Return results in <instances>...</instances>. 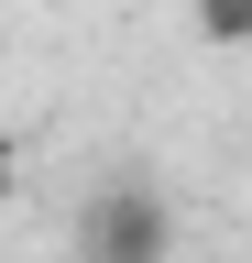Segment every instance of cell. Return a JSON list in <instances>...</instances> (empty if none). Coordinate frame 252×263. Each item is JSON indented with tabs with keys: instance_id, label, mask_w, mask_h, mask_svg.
<instances>
[{
	"instance_id": "1",
	"label": "cell",
	"mask_w": 252,
	"mask_h": 263,
	"mask_svg": "<svg viewBox=\"0 0 252 263\" xmlns=\"http://www.w3.org/2000/svg\"><path fill=\"white\" fill-rule=\"evenodd\" d=\"M77 263H176V209H165V186L110 176V186L77 209Z\"/></svg>"
},
{
	"instance_id": "2",
	"label": "cell",
	"mask_w": 252,
	"mask_h": 263,
	"mask_svg": "<svg viewBox=\"0 0 252 263\" xmlns=\"http://www.w3.org/2000/svg\"><path fill=\"white\" fill-rule=\"evenodd\" d=\"M198 44L241 55V44H252V0H198Z\"/></svg>"
}]
</instances>
